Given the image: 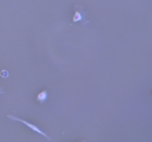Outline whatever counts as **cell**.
<instances>
[{
	"label": "cell",
	"instance_id": "obj_5",
	"mask_svg": "<svg viewBox=\"0 0 152 142\" xmlns=\"http://www.w3.org/2000/svg\"><path fill=\"white\" fill-rule=\"evenodd\" d=\"M3 93V91H2V88L0 89V93Z\"/></svg>",
	"mask_w": 152,
	"mask_h": 142
},
{
	"label": "cell",
	"instance_id": "obj_1",
	"mask_svg": "<svg viewBox=\"0 0 152 142\" xmlns=\"http://www.w3.org/2000/svg\"><path fill=\"white\" fill-rule=\"evenodd\" d=\"M8 117L10 118V119H11V120H14V121H19V122H21V123H22L23 124H25V126H27V127H28L30 129H31L33 131H35V132H37V133H39L40 135H43L45 138H48V140H51V138H50L48 137V135L46 134L45 133H44L42 130H41L40 129H39L37 126H35V125H33L32 124L29 123L28 121H25L23 119H21V118H17V117H16L14 115H8Z\"/></svg>",
	"mask_w": 152,
	"mask_h": 142
},
{
	"label": "cell",
	"instance_id": "obj_4",
	"mask_svg": "<svg viewBox=\"0 0 152 142\" xmlns=\"http://www.w3.org/2000/svg\"><path fill=\"white\" fill-rule=\"evenodd\" d=\"M0 75L2 77H3V78H6V77H8V71L5 70H3L1 71V73H0Z\"/></svg>",
	"mask_w": 152,
	"mask_h": 142
},
{
	"label": "cell",
	"instance_id": "obj_2",
	"mask_svg": "<svg viewBox=\"0 0 152 142\" xmlns=\"http://www.w3.org/2000/svg\"><path fill=\"white\" fill-rule=\"evenodd\" d=\"M47 99V91L46 90H43L40 93H39L37 95V101L39 102H44Z\"/></svg>",
	"mask_w": 152,
	"mask_h": 142
},
{
	"label": "cell",
	"instance_id": "obj_3",
	"mask_svg": "<svg viewBox=\"0 0 152 142\" xmlns=\"http://www.w3.org/2000/svg\"><path fill=\"white\" fill-rule=\"evenodd\" d=\"M81 19H82V16H81V14L79 13V12L76 11V14L74 15V16L73 22H78V21H80Z\"/></svg>",
	"mask_w": 152,
	"mask_h": 142
}]
</instances>
